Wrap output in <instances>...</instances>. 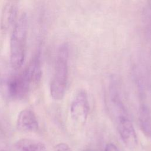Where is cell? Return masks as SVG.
I'll return each mask as SVG.
<instances>
[{"label":"cell","instance_id":"1","mask_svg":"<svg viewBox=\"0 0 151 151\" xmlns=\"http://www.w3.org/2000/svg\"><path fill=\"white\" fill-rule=\"evenodd\" d=\"M41 77L40 61L34 58L21 73L11 77L8 82L9 96L15 99L24 97L39 83Z\"/></svg>","mask_w":151,"mask_h":151},{"label":"cell","instance_id":"2","mask_svg":"<svg viewBox=\"0 0 151 151\" xmlns=\"http://www.w3.org/2000/svg\"><path fill=\"white\" fill-rule=\"evenodd\" d=\"M68 47L61 45L56 56L54 73L50 84V94L55 100H61L65 94L68 75Z\"/></svg>","mask_w":151,"mask_h":151},{"label":"cell","instance_id":"3","mask_svg":"<svg viewBox=\"0 0 151 151\" xmlns=\"http://www.w3.org/2000/svg\"><path fill=\"white\" fill-rule=\"evenodd\" d=\"M27 31V18L25 14H22L13 27L10 40V61L15 69L21 67L24 61Z\"/></svg>","mask_w":151,"mask_h":151},{"label":"cell","instance_id":"4","mask_svg":"<svg viewBox=\"0 0 151 151\" xmlns=\"http://www.w3.org/2000/svg\"><path fill=\"white\" fill-rule=\"evenodd\" d=\"M90 111L88 96L84 90L79 91L73 99L70 109V116L73 120L83 125L87 119Z\"/></svg>","mask_w":151,"mask_h":151},{"label":"cell","instance_id":"5","mask_svg":"<svg viewBox=\"0 0 151 151\" xmlns=\"http://www.w3.org/2000/svg\"><path fill=\"white\" fill-rule=\"evenodd\" d=\"M114 117L120 136L124 144L129 149H134L137 145V139L127 112L119 114Z\"/></svg>","mask_w":151,"mask_h":151},{"label":"cell","instance_id":"6","mask_svg":"<svg viewBox=\"0 0 151 151\" xmlns=\"http://www.w3.org/2000/svg\"><path fill=\"white\" fill-rule=\"evenodd\" d=\"M18 3L15 1L6 2L2 8L1 17V28L6 31L15 25L18 18Z\"/></svg>","mask_w":151,"mask_h":151},{"label":"cell","instance_id":"7","mask_svg":"<svg viewBox=\"0 0 151 151\" xmlns=\"http://www.w3.org/2000/svg\"><path fill=\"white\" fill-rule=\"evenodd\" d=\"M17 127L22 132H34L38 128V123L35 113L31 109L21 110L17 117Z\"/></svg>","mask_w":151,"mask_h":151},{"label":"cell","instance_id":"8","mask_svg":"<svg viewBox=\"0 0 151 151\" xmlns=\"http://www.w3.org/2000/svg\"><path fill=\"white\" fill-rule=\"evenodd\" d=\"M11 150L12 151H46L43 143L31 139H22L18 140Z\"/></svg>","mask_w":151,"mask_h":151},{"label":"cell","instance_id":"9","mask_svg":"<svg viewBox=\"0 0 151 151\" xmlns=\"http://www.w3.org/2000/svg\"><path fill=\"white\" fill-rule=\"evenodd\" d=\"M139 121L143 133L147 136H151V113L146 104H142L139 107Z\"/></svg>","mask_w":151,"mask_h":151},{"label":"cell","instance_id":"10","mask_svg":"<svg viewBox=\"0 0 151 151\" xmlns=\"http://www.w3.org/2000/svg\"><path fill=\"white\" fill-rule=\"evenodd\" d=\"M143 21L147 34L151 36V2L149 3L144 10Z\"/></svg>","mask_w":151,"mask_h":151},{"label":"cell","instance_id":"11","mask_svg":"<svg viewBox=\"0 0 151 151\" xmlns=\"http://www.w3.org/2000/svg\"><path fill=\"white\" fill-rule=\"evenodd\" d=\"M54 151H72L70 147L65 143H60L55 146Z\"/></svg>","mask_w":151,"mask_h":151},{"label":"cell","instance_id":"12","mask_svg":"<svg viewBox=\"0 0 151 151\" xmlns=\"http://www.w3.org/2000/svg\"><path fill=\"white\" fill-rule=\"evenodd\" d=\"M104 151H119V150L113 143H109L106 146Z\"/></svg>","mask_w":151,"mask_h":151},{"label":"cell","instance_id":"13","mask_svg":"<svg viewBox=\"0 0 151 151\" xmlns=\"http://www.w3.org/2000/svg\"><path fill=\"white\" fill-rule=\"evenodd\" d=\"M84 151H94L93 150H91V149H87V150H85Z\"/></svg>","mask_w":151,"mask_h":151},{"label":"cell","instance_id":"14","mask_svg":"<svg viewBox=\"0 0 151 151\" xmlns=\"http://www.w3.org/2000/svg\"><path fill=\"white\" fill-rule=\"evenodd\" d=\"M2 151H12L11 149L10 150H2Z\"/></svg>","mask_w":151,"mask_h":151}]
</instances>
